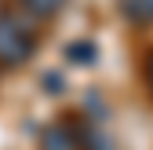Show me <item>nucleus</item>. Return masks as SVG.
<instances>
[{"mask_svg":"<svg viewBox=\"0 0 153 150\" xmlns=\"http://www.w3.org/2000/svg\"><path fill=\"white\" fill-rule=\"evenodd\" d=\"M142 81H146V92L153 99V48L146 51V59H142Z\"/></svg>","mask_w":153,"mask_h":150,"instance_id":"39448f33","label":"nucleus"},{"mask_svg":"<svg viewBox=\"0 0 153 150\" xmlns=\"http://www.w3.org/2000/svg\"><path fill=\"white\" fill-rule=\"evenodd\" d=\"M69 0H15V11L26 15L29 22H51L66 11Z\"/></svg>","mask_w":153,"mask_h":150,"instance_id":"7ed1b4c3","label":"nucleus"},{"mask_svg":"<svg viewBox=\"0 0 153 150\" xmlns=\"http://www.w3.org/2000/svg\"><path fill=\"white\" fill-rule=\"evenodd\" d=\"M117 15L135 29L153 26V0H117Z\"/></svg>","mask_w":153,"mask_h":150,"instance_id":"20e7f679","label":"nucleus"},{"mask_svg":"<svg viewBox=\"0 0 153 150\" xmlns=\"http://www.w3.org/2000/svg\"><path fill=\"white\" fill-rule=\"evenodd\" d=\"M36 150H106V139H102V132L88 117L62 114V117H55L40 132Z\"/></svg>","mask_w":153,"mask_h":150,"instance_id":"f03ea898","label":"nucleus"},{"mask_svg":"<svg viewBox=\"0 0 153 150\" xmlns=\"http://www.w3.org/2000/svg\"><path fill=\"white\" fill-rule=\"evenodd\" d=\"M36 48H40V33L18 11H0V70H18L26 66Z\"/></svg>","mask_w":153,"mask_h":150,"instance_id":"f257e3e1","label":"nucleus"}]
</instances>
